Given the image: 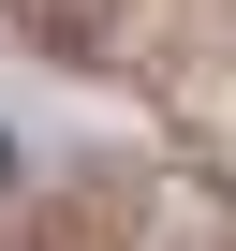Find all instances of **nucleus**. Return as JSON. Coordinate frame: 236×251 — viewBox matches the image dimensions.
Masks as SVG:
<instances>
[{
	"instance_id": "obj_1",
	"label": "nucleus",
	"mask_w": 236,
	"mask_h": 251,
	"mask_svg": "<svg viewBox=\"0 0 236 251\" xmlns=\"http://www.w3.org/2000/svg\"><path fill=\"white\" fill-rule=\"evenodd\" d=\"M118 251H236V192H221V177H148Z\"/></svg>"
}]
</instances>
